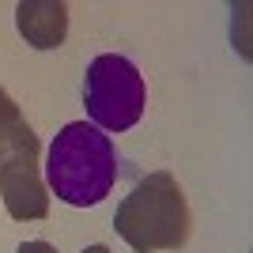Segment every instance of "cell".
I'll return each instance as SVG.
<instances>
[{
	"instance_id": "3957f363",
	"label": "cell",
	"mask_w": 253,
	"mask_h": 253,
	"mask_svg": "<svg viewBox=\"0 0 253 253\" xmlns=\"http://www.w3.org/2000/svg\"><path fill=\"white\" fill-rule=\"evenodd\" d=\"M38 163V136L15 98L0 87V197L11 219H45L49 193Z\"/></svg>"
},
{
	"instance_id": "6da1fadb",
	"label": "cell",
	"mask_w": 253,
	"mask_h": 253,
	"mask_svg": "<svg viewBox=\"0 0 253 253\" xmlns=\"http://www.w3.org/2000/svg\"><path fill=\"white\" fill-rule=\"evenodd\" d=\"M117 181V151L114 140L91 121L64 125L45 155V185L53 197L72 208H95L110 197Z\"/></svg>"
},
{
	"instance_id": "277c9868",
	"label": "cell",
	"mask_w": 253,
	"mask_h": 253,
	"mask_svg": "<svg viewBox=\"0 0 253 253\" xmlns=\"http://www.w3.org/2000/svg\"><path fill=\"white\" fill-rule=\"evenodd\" d=\"M84 106L91 125L102 128V132L132 128L144 117V106H148V87H144L140 68L121 53L95 57L84 72Z\"/></svg>"
},
{
	"instance_id": "7a4b0ae2",
	"label": "cell",
	"mask_w": 253,
	"mask_h": 253,
	"mask_svg": "<svg viewBox=\"0 0 253 253\" xmlns=\"http://www.w3.org/2000/svg\"><path fill=\"white\" fill-rule=\"evenodd\" d=\"M114 231L136 253L178 250L189 238V204L174 174L155 170L140 178L114 211Z\"/></svg>"
},
{
	"instance_id": "8992f818",
	"label": "cell",
	"mask_w": 253,
	"mask_h": 253,
	"mask_svg": "<svg viewBox=\"0 0 253 253\" xmlns=\"http://www.w3.org/2000/svg\"><path fill=\"white\" fill-rule=\"evenodd\" d=\"M15 253H57V250H53L49 242H42V238H34V242H23Z\"/></svg>"
},
{
	"instance_id": "5b68a950",
	"label": "cell",
	"mask_w": 253,
	"mask_h": 253,
	"mask_svg": "<svg viewBox=\"0 0 253 253\" xmlns=\"http://www.w3.org/2000/svg\"><path fill=\"white\" fill-rule=\"evenodd\" d=\"M15 27L34 49H57L68 34V4L61 0H23L15 8Z\"/></svg>"
},
{
	"instance_id": "52a82bcc",
	"label": "cell",
	"mask_w": 253,
	"mask_h": 253,
	"mask_svg": "<svg viewBox=\"0 0 253 253\" xmlns=\"http://www.w3.org/2000/svg\"><path fill=\"white\" fill-rule=\"evenodd\" d=\"M80 253H114V250H106V246H87V250H80Z\"/></svg>"
}]
</instances>
